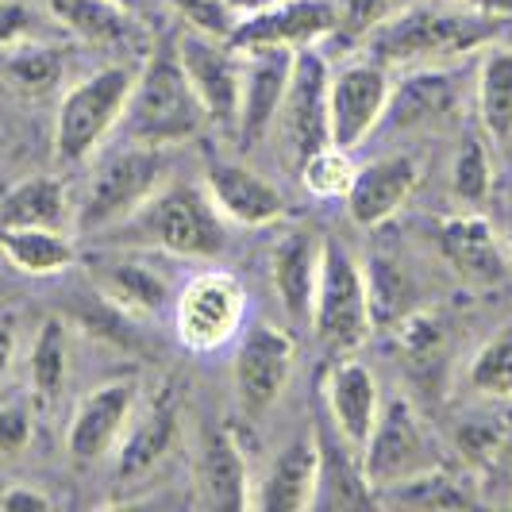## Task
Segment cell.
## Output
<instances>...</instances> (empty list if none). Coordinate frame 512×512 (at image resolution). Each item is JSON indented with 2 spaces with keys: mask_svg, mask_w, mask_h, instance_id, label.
Returning a JSON list of instances; mask_svg holds the SVG:
<instances>
[{
  "mask_svg": "<svg viewBox=\"0 0 512 512\" xmlns=\"http://www.w3.org/2000/svg\"><path fill=\"white\" fill-rule=\"evenodd\" d=\"M512 20L482 16L447 0H409L401 12H393L378 24L362 47L389 70H424V66H451L466 54L486 51L501 39Z\"/></svg>",
  "mask_w": 512,
  "mask_h": 512,
  "instance_id": "6da1fadb",
  "label": "cell"
},
{
  "mask_svg": "<svg viewBox=\"0 0 512 512\" xmlns=\"http://www.w3.org/2000/svg\"><path fill=\"white\" fill-rule=\"evenodd\" d=\"M116 243L131 251H162L174 258H216L228 247V220L216 212L205 185L197 181H162L143 205L108 228Z\"/></svg>",
  "mask_w": 512,
  "mask_h": 512,
  "instance_id": "7a4b0ae2",
  "label": "cell"
},
{
  "mask_svg": "<svg viewBox=\"0 0 512 512\" xmlns=\"http://www.w3.org/2000/svg\"><path fill=\"white\" fill-rule=\"evenodd\" d=\"M131 143L143 147H178L189 143L193 135H201L208 124V112L197 89L189 85V77L181 70L174 47L166 51H147L143 70L135 74L124 120Z\"/></svg>",
  "mask_w": 512,
  "mask_h": 512,
  "instance_id": "3957f363",
  "label": "cell"
},
{
  "mask_svg": "<svg viewBox=\"0 0 512 512\" xmlns=\"http://www.w3.org/2000/svg\"><path fill=\"white\" fill-rule=\"evenodd\" d=\"M135 74L128 62H112L74 81L54 112V158L62 166H81L120 128Z\"/></svg>",
  "mask_w": 512,
  "mask_h": 512,
  "instance_id": "277c9868",
  "label": "cell"
},
{
  "mask_svg": "<svg viewBox=\"0 0 512 512\" xmlns=\"http://www.w3.org/2000/svg\"><path fill=\"white\" fill-rule=\"evenodd\" d=\"M166 170H170L166 151L162 147H143V143H131V147L116 151L112 158H104L97 166V174L89 178L81 208L74 212L77 231L104 235L120 220H128L131 212L166 181Z\"/></svg>",
  "mask_w": 512,
  "mask_h": 512,
  "instance_id": "5b68a950",
  "label": "cell"
},
{
  "mask_svg": "<svg viewBox=\"0 0 512 512\" xmlns=\"http://www.w3.org/2000/svg\"><path fill=\"white\" fill-rule=\"evenodd\" d=\"M308 328L332 351H355L366 343V335L374 328L366 274L355 262V255L335 239H328L320 251V278H316Z\"/></svg>",
  "mask_w": 512,
  "mask_h": 512,
  "instance_id": "8992f818",
  "label": "cell"
},
{
  "mask_svg": "<svg viewBox=\"0 0 512 512\" xmlns=\"http://www.w3.org/2000/svg\"><path fill=\"white\" fill-rule=\"evenodd\" d=\"M174 335L185 351L208 355L228 347L243 332L247 316V289L235 274L201 270L174 293Z\"/></svg>",
  "mask_w": 512,
  "mask_h": 512,
  "instance_id": "52a82bcc",
  "label": "cell"
},
{
  "mask_svg": "<svg viewBox=\"0 0 512 512\" xmlns=\"http://www.w3.org/2000/svg\"><path fill=\"white\" fill-rule=\"evenodd\" d=\"M359 459H362V474L366 482L374 489H389L405 478H416L424 470L439 466V455L432 447V439L424 432L420 416L412 412V405L405 397H393L389 405H382L370 436L362 439L359 447Z\"/></svg>",
  "mask_w": 512,
  "mask_h": 512,
  "instance_id": "ba28073f",
  "label": "cell"
},
{
  "mask_svg": "<svg viewBox=\"0 0 512 512\" xmlns=\"http://www.w3.org/2000/svg\"><path fill=\"white\" fill-rule=\"evenodd\" d=\"M389 97H393L389 66L370 54L343 62L328 74V139L335 147L359 151L382 128Z\"/></svg>",
  "mask_w": 512,
  "mask_h": 512,
  "instance_id": "9c48e42d",
  "label": "cell"
},
{
  "mask_svg": "<svg viewBox=\"0 0 512 512\" xmlns=\"http://www.w3.org/2000/svg\"><path fill=\"white\" fill-rule=\"evenodd\" d=\"M335 35L332 0H270L255 12H243L235 31L228 35V47L239 54L247 51H305L320 47Z\"/></svg>",
  "mask_w": 512,
  "mask_h": 512,
  "instance_id": "30bf717a",
  "label": "cell"
},
{
  "mask_svg": "<svg viewBox=\"0 0 512 512\" xmlns=\"http://www.w3.org/2000/svg\"><path fill=\"white\" fill-rule=\"evenodd\" d=\"M297 347L289 332L274 324H251L239 335L235 362H231V382H235V401L243 416H266L278 405L285 382L293 374Z\"/></svg>",
  "mask_w": 512,
  "mask_h": 512,
  "instance_id": "8fae6325",
  "label": "cell"
},
{
  "mask_svg": "<svg viewBox=\"0 0 512 512\" xmlns=\"http://www.w3.org/2000/svg\"><path fill=\"white\" fill-rule=\"evenodd\" d=\"M174 54H178L189 85L197 89V97L205 104L208 124L235 131V120H239V51H231L228 39H212V35L185 27L174 39Z\"/></svg>",
  "mask_w": 512,
  "mask_h": 512,
  "instance_id": "7c38bea8",
  "label": "cell"
},
{
  "mask_svg": "<svg viewBox=\"0 0 512 512\" xmlns=\"http://www.w3.org/2000/svg\"><path fill=\"white\" fill-rule=\"evenodd\" d=\"M293 54L297 51H247L239 54V120L235 139L243 151H255L266 139V131L278 124L289 74H293Z\"/></svg>",
  "mask_w": 512,
  "mask_h": 512,
  "instance_id": "4fadbf2b",
  "label": "cell"
},
{
  "mask_svg": "<svg viewBox=\"0 0 512 512\" xmlns=\"http://www.w3.org/2000/svg\"><path fill=\"white\" fill-rule=\"evenodd\" d=\"M328 74L332 70L316 47L293 54V74H289V89H285L278 120H282L285 143H289L297 162L308 158L316 147L332 143L328 139Z\"/></svg>",
  "mask_w": 512,
  "mask_h": 512,
  "instance_id": "5bb4252c",
  "label": "cell"
},
{
  "mask_svg": "<svg viewBox=\"0 0 512 512\" xmlns=\"http://www.w3.org/2000/svg\"><path fill=\"white\" fill-rule=\"evenodd\" d=\"M139 409V389L135 382H104L93 393L77 401L70 428H66V451L77 466H93L124 436L128 420Z\"/></svg>",
  "mask_w": 512,
  "mask_h": 512,
  "instance_id": "9a60e30c",
  "label": "cell"
},
{
  "mask_svg": "<svg viewBox=\"0 0 512 512\" xmlns=\"http://www.w3.org/2000/svg\"><path fill=\"white\" fill-rule=\"evenodd\" d=\"M432 239L443 262L470 285H501L512 274L509 243H501L493 224L482 220L478 212L443 216Z\"/></svg>",
  "mask_w": 512,
  "mask_h": 512,
  "instance_id": "2e32d148",
  "label": "cell"
},
{
  "mask_svg": "<svg viewBox=\"0 0 512 512\" xmlns=\"http://www.w3.org/2000/svg\"><path fill=\"white\" fill-rule=\"evenodd\" d=\"M89 278L101 301L128 320H154L174 308V285L139 255H104L89 262Z\"/></svg>",
  "mask_w": 512,
  "mask_h": 512,
  "instance_id": "e0dca14e",
  "label": "cell"
},
{
  "mask_svg": "<svg viewBox=\"0 0 512 512\" xmlns=\"http://www.w3.org/2000/svg\"><path fill=\"white\" fill-rule=\"evenodd\" d=\"M420 158L409 151L385 154L374 158L355 170V181L347 189V216L359 224V228H382L385 220H393L405 201L416 193L420 185Z\"/></svg>",
  "mask_w": 512,
  "mask_h": 512,
  "instance_id": "ac0fdd59",
  "label": "cell"
},
{
  "mask_svg": "<svg viewBox=\"0 0 512 512\" xmlns=\"http://www.w3.org/2000/svg\"><path fill=\"white\" fill-rule=\"evenodd\" d=\"M193 486L197 501L216 512H243L255 509V482L251 466L239 447V439L228 428H208L201 436L197 466H193Z\"/></svg>",
  "mask_w": 512,
  "mask_h": 512,
  "instance_id": "d6986e66",
  "label": "cell"
},
{
  "mask_svg": "<svg viewBox=\"0 0 512 512\" xmlns=\"http://www.w3.org/2000/svg\"><path fill=\"white\" fill-rule=\"evenodd\" d=\"M212 197L216 212L239 224V228H266L274 220L285 216V197L278 193V185L266 178H258L251 166L231 162V158H208L205 181H201Z\"/></svg>",
  "mask_w": 512,
  "mask_h": 512,
  "instance_id": "ffe728a7",
  "label": "cell"
},
{
  "mask_svg": "<svg viewBox=\"0 0 512 512\" xmlns=\"http://www.w3.org/2000/svg\"><path fill=\"white\" fill-rule=\"evenodd\" d=\"M181 428V409L174 389H158L151 401H143L128 420L124 436L116 443V478H147L154 466H162L174 451Z\"/></svg>",
  "mask_w": 512,
  "mask_h": 512,
  "instance_id": "44dd1931",
  "label": "cell"
},
{
  "mask_svg": "<svg viewBox=\"0 0 512 512\" xmlns=\"http://www.w3.org/2000/svg\"><path fill=\"white\" fill-rule=\"evenodd\" d=\"M47 12L58 24V31L77 39V43L131 54H139L147 47V35L135 20V12L112 4V0H47Z\"/></svg>",
  "mask_w": 512,
  "mask_h": 512,
  "instance_id": "7402d4cb",
  "label": "cell"
},
{
  "mask_svg": "<svg viewBox=\"0 0 512 512\" xmlns=\"http://www.w3.org/2000/svg\"><path fill=\"white\" fill-rule=\"evenodd\" d=\"M324 405H328V424L351 447H362V439L370 436L378 412H382V393L374 370L359 359L335 362L324 374Z\"/></svg>",
  "mask_w": 512,
  "mask_h": 512,
  "instance_id": "603a6c76",
  "label": "cell"
},
{
  "mask_svg": "<svg viewBox=\"0 0 512 512\" xmlns=\"http://www.w3.org/2000/svg\"><path fill=\"white\" fill-rule=\"evenodd\" d=\"M320 251L324 243L316 239V231L293 228L270 251V278H274V293L282 301L285 316L293 324L312 320V297H316V278H320Z\"/></svg>",
  "mask_w": 512,
  "mask_h": 512,
  "instance_id": "cb8c5ba5",
  "label": "cell"
},
{
  "mask_svg": "<svg viewBox=\"0 0 512 512\" xmlns=\"http://www.w3.org/2000/svg\"><path fill=\"white\" fill-rule=\"evenodd\" d=\"M316 486H320V455L316 436L289 439L282 455L270 462L266 478L255 489V509L266 512H305L316 509Z\"/></svg>",
  "mask_w": 512,
  "mask_h": 512,
  "instance_id": "d4e9b609",
  "label": "cell"
},
{
  "mask_svg": "<svg viewBox=\"0 0 512 512\" xmlns=\"http://www.w3.org/2000/svg\"><path fill=\"white\" fill-rule=\"evenodd\" d=\"M459 112V85L443 74V66H424L401 85L393 81V97L382 124L393 128H439Z\"/></svg>",
  "mask_w": 512,
  "mask_h": 512,
  "instance_id": "484cf974",
  "label": "cell"
},
{
  "mask_svg": "<svg viewBox=\"0 0 512 512\" xmlns=\"http://www.w3.org/2000/svg\"><path fill=\"white\" fill-rule=\"evenodd\" d=\"M316 455H320V486H316V509H366L378 505L374 489L362 474L359 447H351L339 432L316 428Z\"/></svg>",
  "mask_w": 512,
  "mask_h": 512,
  "instance_id": "4316f807",
  "label": "cell"
},
{
  "mask_svg": "<svg viewBox=\"0 0 512 512\" xmlns=\"http://www.w3.org/2000/svg\"><path fill=\"white\" fill-rule=\"evenodd\" d=\"M74 224V205L62 178L35 174V178L12 181L0 193V231L4 228H58Z\"/></svg>",
  "mask_w": 512,
  "mask_h": 512,
  "instance_id": "83f0119b",
  "label": "cell"
},
{
  "mask_svg": "<svg viewBox=\"0 0 512 512\" xmlns=\"http://www.w3.org/2000/svg\"><path fill=\"white\" fill-rule=\"evenodd\" d=\"M0 255L27 278H54L77 262V243L58 228H4Z\"/></svg>",
  "mask_w": 512,
  "mask_h": 512,
  "instance_id": "f1b7e54d",
  "label": "cell"
},
{
  "mask_svg": "<svg viewBox=\"0 0 512 512\" xmlns=\"http://www.w3.org/2000/svg\"><path fill=\"white\" fill-rule=\"evenodd\" d=\"M0 77L12 93H20L27 101H43L62 89L66 81V47L54 39H39V43H24L12 51H0Z\"/></svg>",
  "mask_w": 512,
  "mask_h": 512,
  "instance_id": "f546056e",
  "label": "cell"
},
{
  "mask_svg": "<svg viewBox=\"0 0 512 512\" xmlns=\"http://www.w3.org/2000/svg\"><path fill=\"white\" fill-rule=\"evenodd\" d=\"M478 120L493 143H512V47L489 43L474 81Z\"/></svg>",
  "mask_w": 512,
  "mask_h": 512,
  "instance_id": "4dcf8cb0",
  "label": "cell"
},
{
  "mask_svg": "<svg viewBox=\"0 0 512 512\" xmlns=\"http://www.w3.org/2000/svg\"><path fill=\"white\" fill-rule=\"evenodd\" d=\"M482 493L470 489L462 478L447 474L443 466H432L416 478H405L397 486L378 489V505H393V509H420V512H443V509H470L478 505Z\"/></svg>",
  "mask_w": 512,
  "mask_h": 512,
  "instance_id": "1f68e13d",
  "label": "cell"
},
{
  "mask_svg": "<svg viewBox=\"0 0 512 512\" xmlns=\"http://www.w3.org/2000/svg\"><path fill=\"white\" fill-rule=\"evenodd\" d=\"M27 374H31V393L35 401L54 405L70 382V335L62 320H47L27 355Z\"/></svg>",
  "mask_w": 512,
  "mask_h": 512,
  "instance_id": "d6a6232c",
  "label": "cell"
},
{
  "mask_svg": "<svg viewBox=\"0 0 512 512\" xmlns=\"http://www.w3.org/2000/svg\"><path fill=\"white\" fill-rule=\"evenodd\" d=\"M362 274H366V293H370V320H374V328H382V324H401L405 316H409L412 308V297H416V289L412 282L405 278V270L393 262V258H370V266H362Z\"/></svg>",
  "mask_w": 512,
  "mask_h": 512,
  "instance_id": "836d02e7",
  "label": "cell"
},
{
  "mask_svg": "<svg viewBox=\"0 0 512 512\" xmlns=\"http://www.w3.org/2000/svg\"><path fill=\"white\" fill-rule=\"evenodd\" d=\"M466 382L482 397L512 401V324H505L501 332L482 343V351L470 359Z\"/></svg>",
  "mask_w": 512,
  "mask_h": 512,
  "instance_id": "e575fe53",
  "label": "cell"
},
{
  "mask_svg": "<svg viewBox=\"0 0 512 512\" xmlns=\"http://www.w3.org/2000/svg\"><path fill=\"white\" fill-rule=\"evenodd\" d=\"M355 158L347 147H335V143H324L316 151L301 158V181L312 197H347L351 181H355Z\"/></svg>",
  "mask_w": 512,
  "mask_h": 512,
  "instance_id": "d590c367",
  "label": "cell"
},
{
  "mask_svg": "<svg viewBox=\"0 0 512 512\" xmlns=\"http://www.w3.org/2000/svg\"><path fill=\"white\" fill-rule=\"evenodd\" d=\"M493 189V158L478 135H466L451 162V193L462 205H482Z\"/></svg>",
  "mask_w": 512,
  "mask_h": 512,
  "instance_id": "8d00e7d4",
  "label": "cell"
},
{
  "mask_svg": "<svg viewBox=\"0 0 512 512\" xmlns=\"http://www.w3.org/2000/svg\"><path fill=\"white\" fill-rule=\"evenodd\" d=\"M512 432V412H497V416H474V420H466L459 424V432H455V443H459V455L466 466H474V470H486L493 455L501 451V443L505 436Z\"/></svg>",
  "mask_w": 512,
  "mask_h": 512,
  "instance_id": "74e56055",
  "label": "cell"
},
{
  "mask_svg": "<svg viewBox=\"0 0 512 512\" xmlns=\"http://www.w3.org/2000/svg\"><path fill=\"white\" fill-rule=\"evenodd\" d=\"M54 31H58V24L51 20V12L31 8L27 0H0V51L54 39Z\"/></svg>",
  "mask_w": 512,
  "mask_h": 512,
  "instance_id": "f35d334b",
  "label": "cell"
},
{
  "mask_svg": "<svg viewBox=\"0 0 512 512\" xmlns=\"http://www.w3.org/2000/svg\"><path fill=\"white\" fill-rule=\"evenodd\" d=\"M409 0H332L335 8V35H347L362 43L378 24H385L393 12H401Z\"/></svg>",
  "mask_w": 512,
  "mask_h": 512,
  "instance_id": "ab89813d",
  "label": "cell"
},
{
  "mask_svg": "<svg viewBox=\"0 0 512 512\" xmlns=\"http://www.w3.org/2000/svg\"><path fill=\"white\" fill-rule=\"evenodd\" d=\"M178 20L189 31H201V35H212V39H228L235 24H239V12L231 0H166Z\"/></svg>",
  "mask_w": 512,
  "mask_h": 512,
  "instance_id": "60d3db41",
  "label": "cell"
},
{
  "mask_svg": "<svg viewBox=\"0 0 512 512\" xmlns=\"http://www.w3.org/2000/svg\"><path fill=\"white\" fill-rule=\"evenodd\" d=\"M31 436H35L31 401H27V397H8V401L0 405V455H4V459L24 455Z\"/></svg>",
  "mask_w": 512,
  "mask_h": 512,
  "instance_id": "b9f144b4",
  "label": "cell"
},
{
  "mask_svg": "<svg viewBox=\"0 0 512 512\" xmlns=\"http://www.w3.org/2000/svg\"><path fill=\"white\" fill-rule=\"evenodd\" d=\"M0 509L4 512H47L54 509V497L24 482H12L8 489H0Z\"/></svg>",
  "mask_w": 512,
  "mask_h": 512,
  "instance_id": "7bdbcfd3",
  "label": "cell"
},
{
  "mask_svg": "<svg viewBox=\"0 0 512 512\" xmlns=\"http://www.w3.org/2000/svg\"><path fill=\"white\" fill-rule=\"evenodd\" d=\"M482 474L489 478V486H501V489H509L512 493V432L505 436L501 451L493 455V462H489Z\"/></svg>",
  "mask_w": 512,
  "mask_h": 512,
  "instance_id": "ee69618b",
  "label": "cell"
},
{
  "mask_svg": "<svg viewBox=\"0 0 512 512\" xmlns=\"http://www.w3.org/2000/svg\"><path fill=\"white\" fill-rule=\"evenodd\" d=\"M447 4H459V8L482 12V16H497V20H512V0H447Z\"/></svg>",
  "mask_w": 512,
  "mask_h": 512,
  "instance_id": "f6af8a7d",
  "label": "cell"
},
{
  "mask_svg": "<svg viewBox=\"0 0 512 512\" xmlns=\"http://www.w3.org/2000/svg\"><path fill=\"white\" fill-rule=\"evenodd\" d=\"M12 359H16V332H12V320L0 316V382L12 370Z\"/></svg>",
  "mask_w": 512,
  "mask_h": 512,
  "instance_id": "bcb514c9",
  "label": "cell"
},
{
  "mask_svg": "<svg viewBox=\"0 0 512 512\" xmlns=\"http://www.w3.org/2000/svg\"><path fill=\"white\" fill-rule=\"evenodd\" d=\"M235 4V12L243 16V12H255V8H262V4H270V0H231Z\"/></svg>",
  "mask_w": 512,
  "mask_h": 512,
  "instance_id": "7dc6e473",
  "label": "cell"
},
{
  "mask_svg": "<svg viewBox=\"0 0 512 512\" xmlns=\"http://www.w3.org/2000/svg\"><path fill=\"white\" fill-rule=\"evenodd\" d=\"M112 4H120V8H128V12H139V8H143V0H112Z\"/></svg>",
  "mask_w": 512,
  "mask_h": 512,
  "instance_id": "c3c4849f",
  "label": "cell"
},
{
  "mask_svg": "<svg viewBox=\"0 0 512 512\" xmlns=\"http://www.w3.org/2000/svg\"><path fill=\"white\" fill-rule=\"evenodd\" d=\"M505 243H509V258H512V220H509V239H505Z\"/></svg>",
  "mask_w": 512,
  "mask_h": 512,
  "instance_id": "681fc988",
  "label": "cell"
},
{
  "mask_svg": "<svg viewBox=\"0 0 512 512\" xmlns=\"http://www.w3.org/2000/svg\"><path fill=\"white\" fill-rule=\"evenodd\" d=\"M0 154H4V131H0Z\"/></svg>",
  "mask_w": 512,
  "mask_h": 512,
  "instance_id": "f907efd6",
  "label": "cell"
}]
</instances>
